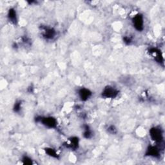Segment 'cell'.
I'll return each instance as SVG.
<instances>
[{"label": "cell", "mask_w": 165, "mask_h": 165, "mask_svg": "<svg viewBox=\"0 0 165 165\" xmlns=\"http://www.w3.org/2000/svg\"><path fill=\"white\" fill-rule=\"evenodd\" d=\"M79 95L82 101H86L91 96L92 92L86 88H81L79 91Z\"/></svg>", "instance_id": "5"}, {"label": "cell", "mask_w": 165, "mask_h": 165, "mask_svg": "<svg viewBox=\"0 0 165 165\" xmlns=\"http://www.w3.org/2000/svg\"><path fill=\"white\" fill-rule=\"evenodd\" d=\"M23 163L26 164H32V161L30 158H28V157H24L23 159Z\"/></svg>", "instance_id": "13"}, {"label": "cell", "mask_w": 165, "mask_h": 165, "mask_svg": "<svg viewBox=\"0 0 165 165\" xmlns=\"http://www.w3.org/2000/svg\"><path fill=\"white\" fill-rule=\"evenodd\" d=\"M92 132L90 130L89 127L88 126H86V128H85V132H84V137L85 138H90L92 137Z\"/></svg>", "instance_id": "11"}, {"label": "cell", "mask_w": 165, "mask_h": 165, "mask_svg": "<svg viewBox=\"0 0 165 165\" xmlns=\"http://www.w3.org/2000/svg\"><path fill=\"white\" fill-rule=\"evenodd\" d=\"M46 153H47L48 155L51 156V157H54V158H58V155L57 154L56 152L52 148H47L45 149Z\"/></svg>", "instance_id": "10"}, {"label": "cell", "mask_w": 165, "mask_h": 165, "mask_svg": "<svg viewBox=\"0 0 165 165\" xmlns=\"http://www.w3.org/2000/svg\"><path fill=\"white\" fill-rule=\"evenodd\" d=\"M20 108H21V102L16 103L15 104V105H14V111L18 112L20 110Z\"/></svg>", "instance_id": "12"}, {"label": "cell", "mask_w": 165, "mask_h": 165, "mask_svg": "<svg viewBox=\"0 0 165 165\" xmlns=\"http://www.w3.org/2000/svg\"><path fill=\"white\" fill-rule=\"evenodd\" d=\"M118 91L112 86H106L102 92V96L106 98H114L117 95Z\"/></svg>", "instance_id": "3"}, {"label": "cell", "mask_w": 165, "mask_h": 165, "mask_svg": "<svg viewBox=\"0 0 165 165\" xmlns=\"http://www.w3.org/2000/svg\"><path fill=\"white\" fill-rule=\"evenodd\" d=\"M146 155L150 156H153V157H158L159 155V150L155 146H150L147 150Z\"/></svg>", "instance_id": "6"}, {"label": "cell", "mask_w": 165, "mask_h": 165, "mask_svg": "<svg viewBox=\"0 0 165 165\" xmlns=\"http://www.w3.org/2000/svg\"><path fill=\"white\" fill-rule=\"evenodd\" d=\"M150 135L153 141L157 143H161L163 140V132L158 127H153L150 130Z\"/></svg>", "instance_id": "1"}, {"label": "cell", "mask_w": 165, "mask_h": 165, "mask_svg": "<svg viewBox=\"0 0 165 165\" xmlns=\"http://www.w3.org/2000/svg\"><path fill=\"white\" fill-rule=\"evenodd\" d=\"M124 41L126 43H127V44H129V43L131 42V39L129 38V37H125L124 38Z\"/></svg>", "instance_id": "15"}, {"label": "cell", "mask_w": 165, "mask_h": 165, "mask_svg": "<svg viewBox=\"0 0 165 165\" xmlns=\"http://www.w3.org/2000/svg\"><path fill=\"white\" fill-rule=\"evenodd\" d=\"M55 34H56V32H55L53 28H47L45 30L43 36H44L46 39H52L54 37Z\"/></svg>", "instance_id": "7"}, {"label": "cell", "mask_w": 165, "mask_h": 165, "mask_svg": "<svg viewBox=\"0 0 165 165\" xmlns=\"http://www.w3.org/2000/svg\"><path fill=\"white\" fill-rule=\"evenodd\" d=\"M8 18L9 19L10 21L14 23H16L17 21V18H16V12L15 10L13 9V8H10L8 13Z\"/></svg>", "instance_id": "9"}, {"label": "cell", "mask_w": 165, "mask_h": 165, "mask_svg": "<svg viewBox=\"0 0 165 165\" xmlns=\"http://www.w3.org/2000/svg\"><path fill=\"white\" fill-rule=\"evenodd\" d=\"M36 121L41 123L43 125L48 127V128H55L57 126V121L56 119L52 117H37Z\"/></svg>", "instance_id": "2"}, {"label": "cell", "mask_w": 165, "mask_h": 165, "mask_svg": "<svg viewBox=\"0 0 165 165\" xmlns=\"http://www.w3.org/2000/svg\"><path fill=\"white\" fill-rule=\"evenodd\" d=\"M108 132L112 133V134H115V132H116V130H115V127L114 126H111L109 127Z\"/></svg>", "instance_id": "14"}, {"label": "cell", "mask_w": 165, "mask_h": 165, "mask_svg": "<svg viewBox=\"0 0 165 165\" xmlns=\"http://www.w3.org/2000/svg\"><path fill=\"white\" fill-rule=\"evenodd\" d=\"M132 22L136 30L141 31L143 29V17L141 14L135 16L132 19Z\"/></svg>", "instance_id": "4"}, {"label": "cell", "mask_w": 165, "mask_h": 165, "mask_svg": "<svg viewBox=\"0 0 165 165\" xmlns=\"http://www.w3.org/2000/svg\"><path fill=\"white\" fill-rule=\"evenodd\" d=\"M79 144V139L77 137H72L70 139V143L67 144L68 148H70L71 149H76Z\"/></svg>", "instance_id": "8"}]
</instances>
